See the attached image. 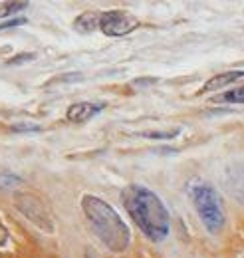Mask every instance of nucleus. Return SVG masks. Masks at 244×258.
Returning <instances> with one entry per match:
<instances>
[{
	"mask_svg": "<svg viewBox=\"0 0 244 258\" xmlns=\"http://www.w3.org/2000/svg\"><path fill=\"white\" fill-rule=\"evenodd\" d=\"M244 78V70H236V72H224V74H218L213 76L205 86H203V92H216V90H222L238 80Z\"/></svg>",
	"mask_w": 244,
	"mask_h": 258,
	"instance_id": "7",
	"label": "nucleus"
},
{
	"mask_svg": "<svg viewBox=\"0 0 244 258\" xmlns=\"http://www.w3.org/2000/svg\"><path fill=\"white\" fill-rule=\"evenodd\" d=\"M8 242V228L4 226V223L0 221V246Z\"/></svg>",
	"mask_w": 244,
	"mask_h": 258,
	"instance_id": "16",
	"label": "nucleus"
},
{
	"mask_svg": "<svg viewBox=\"0 0 244 258\" xmlns=\"http://www.w3.org/2000/svg\"><path fill=\"white\" fill-rule=\"evenodd\" d=\"M24 8H28V2H4V4H0V18L12 16Z\"/></svg>",
	"mask_w": 244,
	"mask_h": 258,
	"instance_id": "11",
	"label": "nucleus"
},
{
	"mask_svg": "<svg viewBox=\"0 0 244 258\" xmlns=\"http://www.w3.org/2000/svg\"><path fill=\"white\" fill-rule=\"evenodd\" d=\"M82 211H84L90 226L93 228L95 236L103 242V246L107 250L123 252L129 248L131 232L111 205H107L103 199H99L95 195H84Z\"/></svg>",
	"mask_w": 244,
	"mask_h": 258,
	"instance_id": "2",
	"label": "nucleus"
},
{
	"mask_svg": "<svg viewBox=\"0 0 244 258\" xmlns=\"http://www.w3.org/2000/svg\"><path fill=\"white\" fill-rule=\"evenodd\" d=\"M189 195L199 219L207 226V230L211 234L222 232V228L226 225V213L218 191L211 183H193L189 187Z\"/></svg>",
	"mask_w": 244,
	"mask_h": 258,
	"instance_id": "3",
	"label": "nucleus"
},
{
	"mask_svg": "<svg viewBox=\"0 0 244 258\" xmlns=\"http://www.w3.org/2000/svg\"><path fill=\"white\" fill-rule=\"evenodd\" d=\"M121 203L133 223L141 228V232L153 240L161 242L169 236L171 215L161 201L159 195L143 185H127L121 191Z\"/></svg>",
	"mask_w": 244,
	"mask_h": 258,
	"instance_id": "1",
	"label": "nucleus"
},
{
	"mask_svg": "<svg viewBox=\"0 0 244 258\" xmlns=\"http://www.w3.org/2000/svg\"><path fill=\"white\" fill-rule=\"evenodd\" d=\"M26 22H28L26 18H12V20H6V22L0 24V32L10 30V28H16V26H22V24H26Z\"/></svg>",
	"mask_w": 244,
	"mask_h": 258,
	"instance_id": "13",
	"label": "nucleus"
},
{
	"mask_svg": "<svg viewBox=\"0 0 244 258\" xmlns=\"http://www.w3.org/2000/svg\"><path fill=\"white\" fill-rule=\"evenodd\" d=\"M242 183H244V167H242Z\"/></svg>",
	"mask_w": 244,
	"mask_h": 258,
	"instance_id": "17",
	"label": "nucleus"
},
{
	"mask_svg": "<svg viewBox=\"0 0 244 258\" xmlns=\"http://www.w3.org/2000/svg\"><path fill=\"white\" fill-rule=\"evenodd\" d=\"M105 109V103H92V101H78L74 105L68 107L66 111V117L68 121H74V123H84L88 119L95 117L97 113H101Z\"/></svg>",
	"mask_w": 244,
	"mask_h": 258,
	"instance_id": "6",
	"label": "nucleus"
},
{
	"mask_svg": "<svg viewBox=\"0 0 244 258\" xmlns=\"http://www.w3.org/2000/svg\"><path fill=\"white\" fill-rule=\"evenodd\" d=\"M216 101H224V103H244V86L242 88L228 90L226 94L216 97Z\"/></svg>",
	"mask_w": 244,
	"mask_h": 258,
	"instance_id": "10",
	"label": "nucleus"
},
{
	"mask_svg": "<svg viewBox=\"0 0 244 258\" xmlns=\"http://www.w3.org/2000/svg\"><path fill=\"white\" fill-rule=\"evenodd\" d=\"M10 131H14V133H20V131H42V127L34 125V123H14V125H10Z\"/></svg>",
	"mask_w": 244,
	"mask_h": 258,
	"instance_id": "14",
	"label": "nucleus"
},
{
	"mask_svg": "<svg viewBox=\"0 0 244 258\" xmlns=\"http://www.w3.org/2000/svg\"><path fill=\"white\" fill-rule=\"evenodd\" d=\"M139 26V20L123 10H107L99 16V30L105 36H127Z\"/></svg>",
	"mask_w": 244,
	"mask_h": 258,
	"instance_id": "5",
	"label": "nucleus"
},
{
	"mask_svg": "<svg viewBox=\"0 0 244 258\" xmlns=\"http://www.w3.org/2000/svg\"><path fill=\"white\" fill-rule=\"evenodd\" d=\"M16 209L28 219L34 225L46 232H54V219L50 209L44 205L42 199H38L32 193H18L16 195Z\"/></svg>",
	"mask_w": 244,
	"mask_h": 258,
	"instance_id": "4",
	"label": "nucleus"
},
{
	"mask_svg": "<svg viewBox=\"0 0 244 258\" xmlns=\"http://www.w3.org/2000/svg\"><path fill=\"white\" fill-rule=\"evenodd\" d=\"M181 129H171V131H147V133H143V137H149V139H171V137H175L177 133H179Z\"/></svg>",
	"mask_w": 244,
	"mask_h": 258,
	"instance_id": "12",
	"label": "nucleus"
},
{
	"mask_svg": "<svg viewBox=\"0 0 244 258\" xmlns=\"http://www.w3.org/2000/svg\"><path fill=\"white\" fill-rule=\"evenodd\" d=\"M18 185H22V177H18L16 173H10V171L0 173V189H14Z\"/></svg>",
	"mask_w": 244,
	"mask_h": 258,
	"instance_id": "9",
	"label": "nucleus"
},
{
	"mask_svg": "<svg viewBox=\"0 0 244 258\" xmlns=\"http://www.w3.org/2000/svg\"><path fill=\"white\" fill-rule=\"evenodd\" d=\"M36 56L34 54H20V56H16V58H12L8 64L10 66H16V64H22V62H30V60H34Z\"/></svg>",
	"mask_w": 244,
	"mask_h": 258,
	"instance_id": "15",
	"label": "nucleus"
},
{
	"mask_svg": "<svg viewBox=\"0 0 244 258\" xmlns=\"http://www.w3.org/2000/svg\"><path fill=\"white\" fill-rule=\"evenodd\" d=\"M99 16L101 12H95V10H86L84 14H80L74 22V28L80 34H92L93 30L99 28Z\"/></svg>",
	"mask_w": 244,
	"mask_h": 258,
	"instance_id": "8",
	"label": "nucleus"
}]
</instances>
